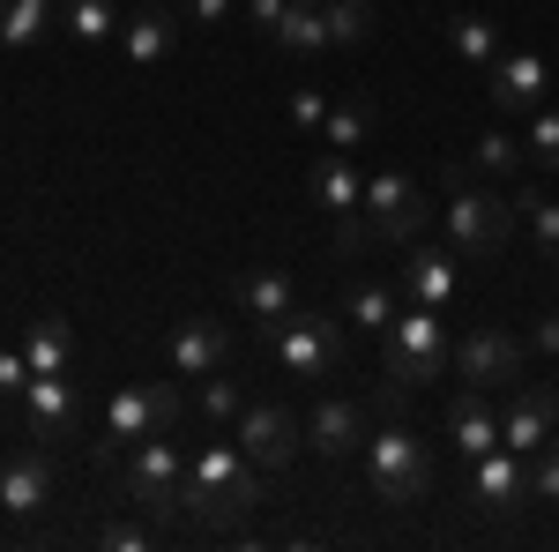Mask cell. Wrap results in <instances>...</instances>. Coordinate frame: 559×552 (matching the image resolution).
<instances>
[{
	"label": "cell",
	"mask_w": 559,
	"mask_h": 552,
	"mask_svg": "<svg viewBox=\"0 0 559 552\" xmlns=\"http://www.w3.org/2000/svg\"><path fill=\"white\" fill-rule=\"evenodd\" d=\"M247 508H254V456L247 448H202L187 463V485H179V515L202 530H224Z\"/></svg>",
	"instance_id": "1"
},
{
	"label": "cell",
	"mask_w": 559,
	"mask_h": 552,
	"mask_svg": "<svg viewBox=\"0 0 559 552\" xmlns=\"http://www.w3.org/2000/svg\"><path fill=\"white\" fill-rule=\"evenodd\" d=\"M173 425H179V388L173 381H134L105 403V425H97L90 456H97V463H120L142 433H173Z\"/></svg>",
	"instance_id": "2"
},
{
	"label": "cell",
	"mask_w": 559,
	"mask_h": 552,
	"mask_svg": "<svg viewBox=\"0 0 559 552\" xmlns=\"http://www.w3.org/2000/svg\"><path fill=\"white\" fill-rule=\"evenodd\" d=\"M440 359H448V343H440V306H411V314H395V329H388V343H381L388 388L411 396V388L440 381Z\"/></svg>",
	"instance_id": "3"
},
{
	"label": "cell",
	"mask_w": 559,
	"mask_h": 552,
	"mask_svg": "<svg viewBox=\"0 0 559 552\" xmlns=\"http://www.w3.org/2000/svg\"><path fill=\"white\" fill-rule=\"evenodd\" d=\"M366 470H373V493L395 501V508H411V501H426L432 493V456L418 433H403V425H381V433H366Z\"/></svg>",
	"instance_id": "4"
},
{
	"label": "cell",
	"mask_w": 559,
	"mask_h": 552,
	"mask_svg": "<svg viewBox=\"0 0 559 552\" xmlns=\"http://www.w3.org/2000/svg\"><path fill=\"white\" fill-rule=\"evenodd\" d=\"M448 239L463 255H500L508 232H515V202H500L492 187H471V179H448Z\"/></svg>",
	"instance_id": "5"
},
{
	"label": "cell",
	"mask_w": 559,
	"mask_h": 552,
	"mask_svg": "<svg viewBox=\"0 0 559 552\" xmlns=\"http://www.w3.org/2000/svg\"><path fill=\"white\" fill-rule=\"evenodd\" d=\"M276 366H284L292 381H321L329 366H344V321L292 306V314L276 321Z\"/></svg>",
	"instance_id": "6"
},
{
	"label": "cell",
	"mask_w": 559,
	"mask_h": 552,
	"mask_svg": "<svg viewBox=\"0 0 559 552\" xmlns=\"http://www.w3.org/2000/svg\"><path fill=\"white\" fill-rule=\"evenodd\" d=\"M120 485H128L142 508L173 515L179 508V485H187V456H179L165 433H142V441L128 448V463H120Z\"/></svg>",
	"instance_id": "7"
},
{
	"label": "cell",
	"mask_w": 559,
	"mask_h": 552,
	"mask_svg": "<svg viewBox=\"0 0 559 552\" xmlns=\"http://www.w3.org/2000/svg\"><path fill=\"white\" fill-rule=\"evenodd\" d=\"M522 359H530V351H522V337L492 329V321L455 343V374H463V388H485V396H492V388H515L522 381Z\"/></svg>",
	"instance_id": "8"
},
{
	"label": "cell",
	"mask_w": 559,
	"mask_h": 552,
	"mask_svg": "<svg viewBox=\"0 0 559 552\" xmlns=\"http://www.w3.org/2000/svg\"><path fill=\"white\" fill-rule=\"evenodd\" d=\"M366 216H373L381 239H418L426 216H432V202L418 195L411 172H373V179H366Z\"/></svg>",
	"instance_id": "9"
},
{
	"label": "cell",
	"mask_w": 559,
	"mask_h": 552,
	"mask_svg": "<svg viewBox=\"0 0 559 552\" xmlns=\"http://www.w3.org/2000/svg\"><path fill=\"white\" fill-rule=\"evenodd\" d=\"M231 441H239L261 470H284L299 456V425H292V411H276V403H247V411L231 419Z\"/></svg>",
	"instance_id": "10"
},
{
	"label": "cell",
	"mask_w": 559,
	"mask_h": 552,
	"mask_svg": "<svg viewBox=\"0 0 559 552\" xmlns=\"http://www.w3.org/2000/svg\"><path fill=\"white\" fill-rule=\"evenodd\" d=\"M75 419H83V403H75V381H68V374H31V381H23V425H31L38 441H60Z\"/></svg>",
	"instance_id": "11"
},
{
	"label": "cell",
	"mask_w": 559,
	"mask_h": 552,
	"mask_svg": "<svg viewBox=\"0 0 559 552\" xmlns=\"http://www.w3.org/2000/svg\"><path fill=\"white\" fill-rule=\"evenodd\" d=\"M552 425H559V396H552V388H522L515 403L500 411V448L537 456V448L552 441Z\"/></svg>",
	"instance_id": "12"
},
{
	"label": "cell",
	"mask_w": 559,
	"mask_h": 552,
	"mask_svg": "<svg viewBox=\"0 0 559 552\" xmlns=\"http://www.w3.org/2000/svg\"><path fill=\"white\" fill-rule=\"evenodd\" d=\"M52 501V456L45 448H23V456H8L0 463V508L8 515H31Z\"/></svg>",
	"instance_id": "13"
},
{
	"label": "cell",
	"mask_w": 559,
	"mask_h": 552,
	"mask_svg": "<svg viewBox=\"0 0 559 552\" xmlns=\"http://www.w3.org/2000/svg\"><path fill=\"white\" fill-rule=\"evenodd\" d=\"M306 441H313L321 456H350V448H366V411H358L350 396H321L313 419H306Z\"/></svg>",
	"instance_id": "14"
},
{
	"label": "cell",
	"mask_w": 559,
	"mask_h": 552,
	"mask_svg": "<svg viewBox=\"0 0 559 552\" xmlns=\"http://www.w3.org/2000/svg\"><path fill=\"white\" fill-rule=\"evenodd\" d=\"M545 97V60L537 52H500L492 60V105L500 113H537Z\"/></svg>",
	"instance_id": "15"
},
{
	"label": "cell",
	"mask_w": 559,
	"mask_h": 552,
	"mask_svg": "<svg viewBox=\"0 0 559 552\" xmlns=\"http://www.w3.org/2000/svg\"><path fill=\"white\" fill-rule=\"evenodd\" d=\"M448 441L463 448V456H485V448H500V411L485 403V388H463L455 403H448Z\"/></svg>",
	"instance_id": "16"
},
{
	"label": "cell",
	"mask_w": 559,
	"mask_h": 552,
	"mask_svg": "<svg viewBox=\"0 0 559 552\" xmlns=\"http://www.w3.org/2000/svg\"><path fill=\"white\" fill-rule=\"evenodd\" d=\"M522 493H530V470L515 463V448H485L477 478H471V501L477 508H515Z\"/></svg>",
	"instance_id": "17"
},
{
	"label": "cell",
	"mask_w": 559,
	"mask_h": 552,
	"mask_svg": "<svg viewBox=\"0 0 559 552\" xmlns=\"http://www.w3.org/2000/svg\"><path fill=\"white\" fill-rule=\"evenodd\" d=\"M231 359V337H224V321H187L173 337V374L179 381H194V374H216Z\"/></svg>",
	"instance_id": "18"
},
{
	"label": "cell",
	"mask_w": 559,
	"mask_h": 552,
	"mask_svg": "<svg viewBox=\"0 0 559 552\" xmlns=\"http://www.w3.org/2000/svg\"><path fill=\"white\" fill-rule=\"evenodd\" d=\"M231 298H239L254 321H269V329H276V321L299 306V292H292V277H284V269H247V277L231 284Z\"/></svg>",
	"instance_id": "19"
},
{
	"label": "cell",
	"mask_w": 559,
	"mask_h": 552,
	"mask_svg": "<svg viewBox=\"0 0 559 552\" xmlns=\"http://www.w3.org/2000/svg\"><path fill=\"white\" fill-rule=\"evenodd\" d=\"M120 45H128L134 68H157V60H173V45H179V15H173V8H142Z\"/></svg>",
	"instance_id": "20"
},
{
	"label": "cell",
	"mask_w": 559,
	"mask_h": 552,
	"mask_svg": "<svg viewBox=\"0 0 559 552\" xmlns=\"http://www.w3.org/2000/svg\"><path fill=\"white\" fill-rule=\"evenodd\" d=\"M403 292L418 298V306H448L455 298V261L440 255V247H418V255L403 261Z\"/></svg>",
	"instance_id": "21"
},
{
	"label": "cell",
	"mask_w": 559,
	"mask_h": 552,
	"mask_svg": "<svg viewBox=\"0 0 559 552\" xmlns=\"http://www.w3.org/2000/svg\"><path fill=\"white\" fill-rule=\"evenodd\" d=\"M313 195H321V210L350 216L358 202H366V179H358V165L336 150V157H321V165H313Z\"/></svg>",
	"instance_id": "22"
},
{
	"label": "cell",
	"mask_w": 559,
	"mask_h": 552,
	"mask_svg": "<svg viewBox=\"0 0 559 552\" xmlns=\"http://www.w3.org/2000/svg\"><path fill=\"white\" fill-rule=\"evenodd\" d=\"M395 314H403V306H395V292H388V284H373V277H350V292H344V321H358V329H395Z\"/></svg>",
	"instance_id": "23"
},
{
	"label": "cell",
	"mask_w": 559,
	"mask_h": 552,
	"mask_svg": "<svg viewBox=\"0 0 559 552\" xmlns=\"http://www.w3.org/2000/svg\"><path fill=\"white\" fill-rule=\"evenodd\" d=\"M23 359H31V374H68V359H75V337H68V321H60V314H45L38 329L23 337Z\"/></svg>",
	"instance_id": "24"
},
{
	"label": "cell",
	"mask_w": 559,
	"mask_h": 552,
	"mask_svg": "<svg viewBox=\"0 0 559 552\" xmlns=\"http://www.w3.org/2000/svg\"><path fill=\"white\" fill-rule=\"evenodd\" d=\"M448 38H455V52L477 60V68H492V60H500V23H492V15H455V23H448Z\"/></svg>",
	"instance_id": "25"
},
{
	"label": "cell",
	"mask_w": 559,
	"mask_h": 552,
	"mask_svg": "<svg viewBox=\"0 0 559 552\" xmlns=\"http://www.w3.org/2000/svg\"><path fill=\"white\" fill-rule=\"evenodd\" d=\"M321 128H329V150H344V157H350V150H366V142H373V105H366V97H350V105H336Z\"/></svg>",
	"instance_id": "26"
},
{
	"label": "cell",
	"mask_w": 559,
	"mask_h": 552,
	"mask_svg": "<svg viewBox=\"0 0 559 552\" xmlns=\"http://www.w3.org/2000/svg\"><path fill=\"white\" fill-rule=\"evenodd\" d=\"M321 23H329V45H366L373 38V0H329Z\"/></svg>",
	"instance_id": "27"
},
{
	"label": "cell",
	"mask_w": 559,
	"mask_h": 552,
	"mask_svg": "<svg viewBox=\"0 0 559 552\" xmlns=\"http://www.w3.org/2000/svg\"><path fill=\"white\" fill-rule=\"evenodd\" d=\"M276 45H284V52H321V45H329V23H321V8H299V0H292V15L276 23Z\"/></svg>",
	"instance_id": "28"
},
{
	"label": "cell",
	"mask_w": 559,
	"mask_h": 552,
	"mask_svg": "<svg viewBox=\"0 0 559 552\" xmlns=\"http://www.w3.org/2000/svg\"><path fill=\"white\" fill-rule=\"evenodd\" d=\"M45 8L52 0H0V45H31L45 31Z\"/></svg>",
	"instance_id": "29"
},
{
	"label": "cell",
	"mask_w": 559,
	"mask_h": 552,
	"mask_svg": "<svg viewBox=\"0 0 559 552\" xmlns=\"http://www.w3.org/2000/svg\"><path fill=\"white\" fill-rule=\"evenodd\" d=\"M202 411H210V419H239V411H247V388L231 381V374H224V366H216V374H202Z\"/></svg>",
	"instance_id": "30"
},
{
	"label": "cell",
	"mask_w": 559,
	"mask_h": 552,
	"mask_svg": "<svg viewBox=\"0 0 559 552\" xmlns=\"http://www.w3.org/2000/svg\"><path fill=\"white\" fill-rule=\"evenodd\" d=\"M515 210L530 216V232H537V247H545V255L559 261V202H545V195H522Z\"/></svg>",
	"instance_id": "31"
},
{
	"label": "cell",
	"mask_w": 559,
	"mask_h": 552,
	"mask_svg": "<svg viewBox=\"0 0 559 552\" xmlns=\"http://www.w3.org/2000/svg\"><path fill=\"white\" fill-rule=\"evenodd\" d=\"M68 31L75 38H112V0H68Z\"/></svg>",
	"instance_id": "32"
},
{
	"label": "cell",
	"mask_w": 559,
	"mask_h": 552,
	"mask_svg": "<svg viewBox=\"0 0 559 552\" xmlns=\"http://www.w3.org/2000/svg\"><path fill=\"white\" fill-rule=\"evenodd\" d=\"M530 493H537V501H559V441H545V448L530 456Z\"/></svg>",
	"instance_id": "33"
},
{
	"label": "cell",
	"mask_w": 559,
	"mask_h": 552,
	"mask_svg": "<svg viewBox=\"0 0 559 552\" xmlns=\"http://www.w3.org/2000/svg\"><path fill=\"white\" fill-rule=\"evenodd\" d=\"M515 165H522L515 134H485V142H477V172H500V179H508Z\"/></svg>",
	"instance_id": "34"
},
{
	"label": "cell",
	"mask_w": 559,
	"mask_h": 552,
	"mask_svg": "<svg viewBox=\"0 0 559 552\" xmlns=\"http://www.w3.org/2000/svg\"><path fill=\"white\" fill-rule=\"evenodd\" d=\"M530 157H537V165H559V113H537V128H530Z\"/></svg>",
	"instance_id": "35"
},
{
	"label": "cell",
	"mask_w": 559,
	"mask_h": 552,
	"mask_svg": "<svg viewBox=\"0 0 559 552\" xmlns=\"http://www.w3.org/2000/svg\"><path fill=\"white\" fill-rule=\"evenodd\" d=\"M373 239H381V232H373V216H366V224H358V216H344V224H336V255H366Z\"/></svg>",
	"instance_id": "36"
},
{
	"label": "cell",
	"mask_w": 559,
	"mask_h": 552,
	"mask_svg": "<svg viewBox=\"0 0 559 552\" xmlns=\"http://www.w3.org/2000/svg\"><path fill=\"white\" fill-rule=\"evenodd\" d=\"M23 381H31V359L23 351H0V396H23Z\"/></svg>",
	"instance_id": "37"
},
{
	"label": "cell",
	"mask_w": 559,
	"mask_h": 552,
	"mask_svg": "<svg viewBox=\"0 0 559 552\" xmlns=\"http://www.w3.org/2000/svg\"><path fill=\"white\" fill-rule=\"evenodd\" d=\"M292 120H299V128H321V120H329L321 90H299V97H292Z\"/></svg>",
	"instance_id": "38"
},
{
	"label": "cell",
	"mask_w": 559,
	"mask_h": 552,
	"mask_svg": "<svg viewBox=\"0 0 559 552\" xmlns=\"http://www.w3.org/2000/svg\"><path fill=\"white\" fill-rule=\"evenodd\" d=\"M231 15V0H187V23H224Z\"/></svg>",
	"instance_id": "39"
},
{
	"label": "cell",
	"mask_w": 559,
	"mask_h": 552,
	"mask_svg": "<svg viewBox=\"0 0 559 552\" xmlns=\"http://www.w3.org/2000/svg\"><path fill=\"white\" fill-rule=\"evenodd\" d=\"M284 15H292V0H254V23H261V31H276Z\"/></svg>",
	"instance_id": "40"
},
{
	"label": "cell",
	"mask_w": 559,
	"mask_h": 552,
	"mask_svg": "<svg viewBox=\"0 0 559 552\" xmlns=\"http://www.w3.org/2000/svg\"><path fill=\"white\" fill-rule=\"evenodd\" d=\"M530 343H537V351H559V314H545V321L530 329Z\"/></svg>",
	"instance_id": "41"
},
{
	"label": "cell",
	"mask_w": 559,
	"mask_h": 552,
	"mask_svg": "<svg viewBox=\"0 0 559 552\" xmlns=\"http://www.w3.org/2000/svg\"><path fill=\"white\" fill-rule=\"evenodd\" d=\"M105 545H120V552H134V545H142V530H134V522H112V530H105Z\"/></svg>",
	"instance_id": "42"
},
{
	"label": "cell",
	"mask_w": 559,
	"mask_h": 552,
	"mask_svg": "<svg viewBox=\"0 0 559 552\" xmlns=\"http://www.w3.org/2000/svg\"><path fill=\"white\" fill-rule=\"evenodd\" d=\"M299 8H329V0H299Z\"/></svg>",
	"instance_id": "43"
}]
</instances>
